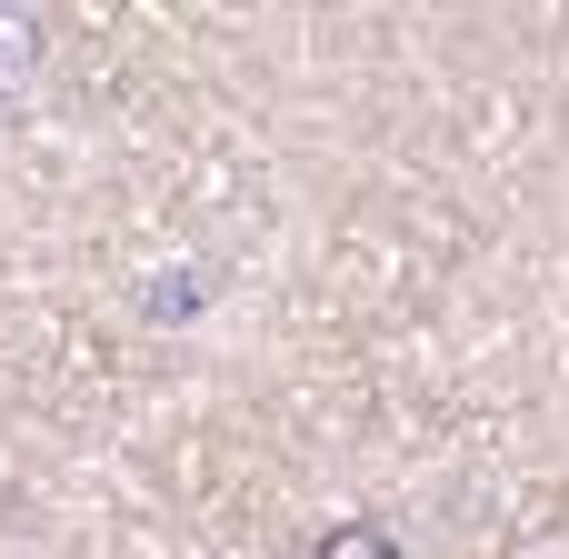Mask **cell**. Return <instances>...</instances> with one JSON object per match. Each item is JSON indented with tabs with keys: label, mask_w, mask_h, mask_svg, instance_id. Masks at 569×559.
<instances>
[{
	"label": "cell",
	"mask_w": 569,
	"mask_h": 559,
	"mask_svg": "<svg viewBox=\"0 0 569 559\" xmlns=\"http://www.w3.org/2000/svg\"><path fill=\"white\" fill-rule=\"evenodd\" d=\"M310 559H410V550H400L390 530H370V520H340V530H330Z\"/></svg>",
	"instance_id": "7a4b0ae2"
},
{
	"label": "cell",
	"mask_w": 569,
	"mask_h": 559,
	"mask_svg": "<svg viewBox=\"0 0 569 559\" xmlns=\"http://www.w3.org/2000/svg\"><path fill=\"white\" fill-rule=\"evenodd\" d=\"M510 559H569V520H550V530H520V540H510Z\"/></svg>",
	"instance_id": "3957f363"
},
{
	"label": "cell",
	"mask_w": 569,
	"mask_h": 559,
	"mask_svg": "<svg viewBox=\"0 0 569 559\" xmlns=\"http://www.w3.org/2000/svg\"><path fill=\"white\" fill-rule=\"evenodd\" d=\"M40 60H50V20L0 0V100H20V90L40 80Z\"/></svg>",
	"instance_id": "6da1fadb"
}]
</instances>
